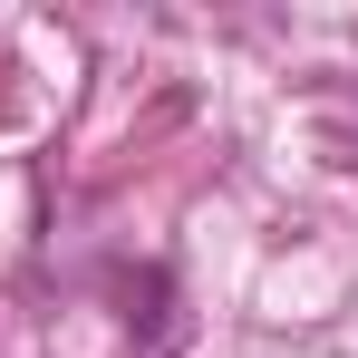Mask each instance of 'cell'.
Returning a JSON list of instances; mask_svg holds the SVG:
<instances>
[]
</instances>
